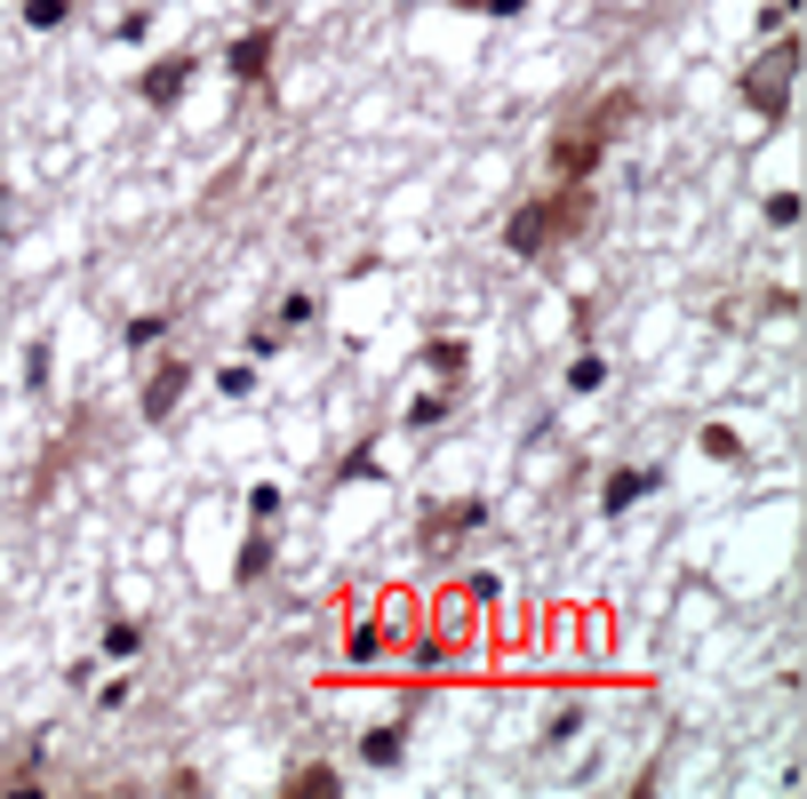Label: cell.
<instances>
[{"instance_id":"6da1fadb","label":"cell","mask_w":807,"mask_h":799,"mask_svg":"<svg viewBox=\"0 0 807 799\" xmlns=\"http://www.w3.org/2000/svg\"><path fill=\"white\" fill-rule=\"evenodd\" d=\"M624 112H632V96H624V88H608L600 105H584V112H575L560 136H551V168H560L568 184H584L592 168H600V144H608V136L624 129Z\"/></svg>"},{"instance_id":"7a4b0ae2","label":"cell","mask_w":807,"mask_h":799,"mask_svg":"<svg viewBox=\"0 0 807 799\" xmlns=\"http://www.w3.org/2000/svg\"><path fill=\"white\" fill-rule=\"evenodd\" d=\"M575 224H584V192L568 184L560 200H536V208L512 216V248H520V257H536V248H551L560 232H575Z\"/></svg>"},{"instance_id":"3957f363","label":"cell","mask_w":807,"mask_h":799,"mask_svg":"<svg viewBox=\"0 0 807 799\" xmlns=\"http://www.w3.org/2000/svg\"><path fill=\"white\" fill-rule=\"evenodd\" d=\"M792 72H799V48L784 40V48H768V64L760 72H751V105H760V112H784V88H792Z\"/></svg>"},{"instance_id":"277c9868","label":"cell","mask_w":807,"mask_h":799,"mask_svg":"<svg viewBox=\"0 0 807 799\" xmlns=\"http://www.w3.org/2000/svg\"><path fill=\"white\" fill-rule=\"evenodd\" d=\"M185 384H192V368H185V360H168V368H161V377H153V384H144V416H168V408H176V400H185Z\"/></svg>"},{"instance_id":"5b68a950","label":"cell","mask_w":807,"mask_h":799,"mask_svg":"<svg viewBox=\"0 0 807 799\" xmlns=\"http://www.w3.org/2000/svg\"><path fill=\"white\" fill-rule=\"evenodd\" d=\"M655 480H664V472H616V480H608V496H600V504H608V512H632V504H640V496H648Z\"/></svg>"},{"instance_id":"8992f818","label":"cell","mask_w":807,"mask_h":799,"mask_svg":"<svg viewBox=\"0 0 807 799\" xmlns=\"http://www.w3.org/2000/svg\"><path fill=\"white\" fill-rule=\"evenodd\" d=\"M400 743H408V728H376V736L360 743V760H368V767H392V760H400Z\"/></svg>"},{"instance_id":"52a82bcc","label":"cell","mask_w":807,"mask_h":799,"mask_svg":"<svg viewBox=\"0 0 807 799\" xmlns=\"http://www.w3.org/2000/svg\"><path fill=\"white\" fill-rule=\"evenodd\" d=\"M384 647H392V640H384V623H352V647H344V656H352V664H376Z\"/></svg>"},{"instance_id":"ba28073f","label":"cell","mask_w":807,"mask_h":799,"mask_svg":"<svg viewBox=\"0 0 807 799\" xmlns=\"http://www.w3.org/2000/svg\"><path fill=\"white\" fill-rule=\"evenodd\" d=\"M264 568H272V536L257 528V536H248V552H240V584H257Z\"/></svg>"},{"instance_id":"9c48e42d","label":"cell","mask_w":807,"mask_h":799,"mask_svg":"<svg viewBox=\"0 0 807 799\" xmlns=\"http://www.w3.org/2000/svg\"><path fill=\"white\" fill-rule=\"evenodd\" d=\"M600 377H608V368H600V360H592V353H584V360H575V368H568V384H575V392H592V384H600Z\"/></svg>"}]
</instances>
